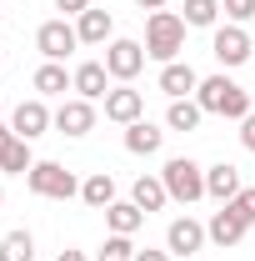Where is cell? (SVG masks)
I'll return each mask as SVG.
<instances>
[{"instance_id":"obj_1","label":"cell","mask_w":255,"mask_h":261,"mask_svg":"<svg viewBox=\"0 0 255 261\" xmlns=\"http://www.w3.org/2000/svg\"><path fill=\"white\" fill-rule=\"evenodd\" d=\"M195 100H200L205 116H225V121H245V116H250V91L235 86L225 70H220V75H200Z\"/></svg>"},{"instance_id":"obj_2","label":"cell","mask_w":255,"mask_h":261,"mask_svg":"<svg viewBox=\"0 0 255 261\" xmlns=\"http://www.w3.org/2000/svg\"><path fill=\"white\" fill-rule=\"evenodd\" d=\"M180 50H185V15L150 10V20H145V56L170 65V61H180Z\"/></svg>"},{"instance_id":"obj_3","label":"cell","mask_w":255,"mask_h":261,"mask_svg":"<svg viewBox=\"0 0 255 261\" xmlns=\"http://www.w3.org/2000/svg\"><path fill=\"white\" fill-rule=\"evenodd\" d=\"M160 181H165L170 201H180V206H195V201L205 196V166L190 161V156H170V161H165V171H160Z\"/></svg>"},{"instance_id":"obj_4","label":"cell","mask_w":255,"mask_h":261,"mask_svg":"<svg viewBox=\"0 0 255 261\" xmlns=\"http://www.w3.org/2000/svg\"><path fill=\"white\" fill-rule=\"evenodd\" d=\"M25 186L35 196H45V201H70V196H80V181H75V171H65L60 161H35L25 171Z\"/></svg>"},{"instance_id":"obj_5","label":"cell","mask_w":255,"mask_h":261,"mask_svg":"<svg viewBox=\"0 0 255 261\" xmlns=\"http://www.w3.org/2000/svg\"><path fill=\"white\" fill-rule=\"evenodd\" d=\"M145 45L140 40H110L105 45V70H110V81H120V86H130L140 70H145Z\"/></svg>"},{"instance_id":"obj_6","label":"cell","mask_w":255,"mask_h":261,"mask_svg":"<svg viewBox=\"0 0 255 261\" xmlns=\"http://www.w3.org/2000/svg\"><path fill=\"white\" fill-rule=\"evenodd\" d=\"M250 31L245 25H215V35H210V56L225 65V70H235V65L250 61Z\"/></svg>"},{"instance_id":"obj_7","label":"cell","mask_w":255,"mask_h":261,"mask_svg":"<svg viewBox=\"0 0 255 261\" xmlns=\"http://www.w3.org/2000/svg\"><path fill=\"white\" fill-rule=\"evenodd\" d=\"M75 45H80V35H75V25H70L65 15L60 20H45V25L35 31V50H40L45 61H65Z\"/></svg>"},{"instance_id":"obj_8","label":"cell","mask_w":255,"mask_h":261,"mask_svg":"<svg viewBox=\"0 0 255 261\" xmlns=\"http://www.w3.org/2000/svg\"><path fill=\"white\" fill-rule=\"evenodd\" d=\"M50 126H55V111H50L40 96L20 100V106H15V116H10V130H15V136H25V141H40Z\"/></svg>"},{"instance_id":"obj_9","label":"cell","mask_w":255,"mask_h":261,"mask_svg":"<svg viewBox=\"0 0 255 261\" xmlns=\"http://www.w3.org/2000/svg\"><path fill=\"white\" fill-rule=\"evenodd\" d=\"M205 241H210V236H205V226H200L195 216H175V221L165 226V251H170V256H195Z\"/></svg>"},{"instance_id":"obj_10","label":"cell","mask_w":255,"mask_h":261,"mask_svg":"<svg viewBox=\"0 0 255 261\" xmlns=\"http://www.w3.org/2000/svg\"><path fill=\"white\" fill-rule=\"evenodd\" d=\"M245 231H250V221H245V216H240V211H235V206H230V201H225L220 211H215V216H210V221H205V236H210V241H215V246H240V241H245Z\"/></svg>"},{"instance_id":"obj_11","label":"cell","mask_w":255,"mask_h":261,"mask_svg":"<svg viewBox=\"0 0 255 261\" xmlns=\"http://www.w3.org/2000/svg\"><path fill=\"white\" fill-rule=\"evenodd\" d=\"M55 130L60 136H90L95 130V100H60L55 106Z\"/></svg>"},{"instance_id":"obj_12","label":"cell","mask_w":255,"mask_h":261,"mask_svg":"<svg viewBox=\"0 0 255 261\" xmlns=\"http://www.w3.org/2000/svg\"><path fill=\"white\" fill-rule=\"evenodd\" d=\"M160 96H170V100H190L195 91H200V75H195V65L185 61H170V65H160Z\"/></svg>"},{"instance_id":"obj_13","label":"cell","mask_w":255,"mask_h":261,"mask_svg":"<svg viewBox=\"0 0 255 261\" xmlns=\"http://www.w3.org/2000/svg\"><path fill=\"white\" fill-rule=\"evenodd\" d=\"M105 121H115V126H135V121H145V96L130 91V86H115V91L105 96Z\"/></svg>"},{"instance_id":"obj_14","label":"cell","mask_w":255,"mask_h":261,"mask_svg":"<svg viewBox=\"0 0 255 261\" xmlns=\"http://www.w3.org/2000/svg\"><path fill=\"white\" fill-rule=\"evenodd\" d=\"M70 75H75V96L80 100H105L110 96V70H105V61H80Z\"/></svg>"},{"instance_id":"obj_15","label":"cell","mask_w":255,"mask_h":261,"mask_svg":"<svg viewBox=\"0 0 255 261\" xmlns=\"http://www.w3.org/2000/svg\"><path fill=\"white\" fill-rule=\"evenodd\" d=\"M30 141L25 136H15L10 126H0V171H10V176H25L30 171Z\"/></svg>"},{"instance_id":"obj_16","label":"cell","mask_w":255,"mask_h":261,"mask_svg":"<svg viewBox=\"0 0 255 261\" xmlns=\"http://www.w3.org/2000/svg\"><path fill=\"white\" fill-rule=\"evenodd\" d=\"M30 86H35V96H40V100H50V96H65V91H75V75H70L60 61H45V65L30 75Z\"/></svg>"},{"instance_id":"obj_17","label":"cell","mask_w":255,"mask_h":261,"mask_svg":"<svg viewBox=\"0 0 255 261\" xmlns=\"http://www.w3.org/2000/svg\"><path fill=\"white\" fill-rule=\"evenodd\" d=\"M75 35H80V45H105V40L115 35V20H110V10L90 5L85 15H75Z\"/></svg>"},{"instance_id":"obj_18","label":"cell","mask_w":255,"mask_h":261,"mask_svg":"<svg viewBox=\"0 0 255 261\" xmlns=\"http://www.w3.org/2000/svg\"><path fill=\"white\" fill-rule=\"evenodd\" d=\"M205 196H215V201H235V196H240V171H235V166L230 161H220V166H210V171H205Z\"/></svg>"},{"instance_id":"obj_19","label":"cell","mask_w":255,"mask_h":261,"mask_svg":"<svg viewBox=\"0 0 255 261\" xmlns=\"http://www.w3.org/2000/svg\"><path fill=\"white\" fill-rule=\"evenodd\" d=\"M130 201L150 216V211H165V201H170V191H165V181L160 176H135V186H130Z\"/></svg>"},{"instance_id":"obj_20","label":"cell","mask_w":255,"mask_h":261,"mask_svg":"<svg viewBox=\"0 0 255 261\" xmlns=\"http://www.w3.org/2000/svg\"><path fill=\"white\" fill-rule=\"evenodd\" d=\"M160 146H165V130H160V126H150V121L125 126V151H130V156H155Z\"/></svg>"},{"instance_id":"obj_21","label":"cell","mask_w":255,"mask_h":261,"mask_svg":"<svg viewBox=\"0 0 255 261\" xmlns=\"http://www.w3.org/2000/svg\"><path fill=\"white\" fill-rule=\"evenodd\" d=\"M140 221H145V211H140L135 201H110V206H105V226L115 231V236H135Z\"/></svg>"},{"instance_id":"obj_22","label":"cell","mask_w":255,"mask_h":261,"mask_svg":"<svg viewBox=\"0 0 255 261\" xmlns=\"http://www.w3.org/2000/svg\"><path fill=\"white\" fill-rule=\"evenodd\" d=\"M80 201H85L90 211H105V206L115 201V181H110V171H95V176H85V181H80Z\"/></svg>"},{"instance_id":"obj_23","label":"cell","mask_w":255,"mask_h":261,"mask_svg":"<svg viewBox=\"0 0 255 261\" xmlns=\"http://www.w3.org/2000/svg\"><path fill=\"white\" fill-rule=\"evenodd\" d=\"M200 121H205V111H200V100H170V111H165V126L170 130H195L200 126Z\"/></svg>"},{"instance_id":"obj_24","label":"cell","mask_w":255,"mask_h":261,"mask_svg":"<svg viewBox=\"0 0 255 261\" xmlns=\"http://www.w3.org/2000/svg\"><path fill=\"white\" fill-rule=\"evenodd\" d=\"M35 256V236L30 231H5L0 236V261H30Z\"/></svg>"},{"instance_id":"obj_25","label":"cell","mask_w":255,"mask_h":261,"mask_svg":"<svg viewBox=\"0 0 255 261\" xmlns=\"http://www.w3.org/2000/svg\"><path fill=\"white\" fill-rule=\"evenodd\" d=\"M215 20H220V0H185V25L210 31Z\"/></svg>"},{"instance_id":"obj_26","label":"cell","mask_w":255,"mask_h":261,"mask_svg":"<svg viewBox=\"0 0 255 261\" xmlns=\"http://www.w3.org/2000/svg\"><path fill=\"white\" fill-rule=\"evenodd\" d=\"M95 261H135V246H130V236H115V231H110Z\"/></svg>"},{"instance_id":"obj_27","label":"cell","mask_w":255,"mask_h":261,"mask_svg":"<svg viewBox=\"0 0 255 261\" xmlns=\"http://www.w3.org/2000/svg\"><path fill=\"white\" fill-rule=\"evenodd\" d=\"M225 20L230 25H245V20H255V0H220Z\"/></svg>"},{"instance_id":"obj_28","label":"cell","mask_w":255,"mask_h":261,"mask_svg":"<svg viewBox=\"0 0 255 261\" xmlns=\"http://www.w3.org/2000/svg\"><path fill=\"white\" fill-rule=\"evenodd\" d=\"M230 206H235V211H240V216H245V221L255 226V186H240V196H235Z\"/></svg>"},{"instance_id":"obj_29","label":"cell","mask_w":255,"mask_h":261,"mask_svg":"<svg viewBox=\"0 0 255 261\" xmlns=\"http://www.w3.org/2000/svg\"><path fill=\"white\" fill-rule=\"evenodd\" d=\"M240 146H245V151H255V111L240 121Z\"/></svg>"},{"instance_id":"obj_30","label":"cell","mask_w":255,"mask_h":261,"mask_svg":"<svg viewBox=\"0 0 255 261\" xmlns=\"http://www.w3.org/2000/svg\"><path fill=\"white\" fill-rule=\"evenodd\" d=\"M55 10H65V15H85L90 0H55Z\"/></svg>"},{"instance_id":"obj_31","label":"cell","mask_w":255,"mask_h":261,"mask_svg":"<svg viewBox=\"0 0 255 261\" xmlns=\"http://www.w3.org/2000/svg\"><path fill=\"white\" fill-rule=\"evenodd\" d=\"M135 261H170V251H150L145 246V251H135Z\"/></svg>"},{"instance_id":"obj_32","label":"cell","mask_w":255,"mask_h":261,"mask_svg":"<svg viewBox=\"0 0 255 261\" xmlns=\"http://www.w3.org/2000/svg\"><path fill=\"white\" fill-rule=\"evenodd\" d=\"M135 5H140V10H165L170 0H135Z\"/></svg>"},{"instance_id":"obj_33","label":"cell","mask_w":255,"mask_h":261,"mask_svg":"<svg viewBox=\"0 0 255 261\" xmlns=\"http://www.w3.org/2000/svg\"><path fill=\"white\" fill-rule=\"evenodd\" d=\"M55 261H85V251H60Z\"/></svg>"},{"instance_id":"obj_34","label":"cell","mask_w":255,"mask_h":261,"mask_svg":"<svg viewBox=\"0 0 255 261\" xmlns=\"http://www.w3.org/2000/svg\"><path fill=\"white\" fill-rule=\"evenodd\" d=\"M0 25H5V10H0Z\"/></svg>"},{"instance_id":"obj_35","label":"cell","mask_w":255,"mask_h":261,"mask_svg":"<svg viewBox=\"0 0 255 261\" xmlns=\"http://www.w3.org/2000/svg\"><path fill=\"white\" fill-rule=\"evenodd\" d=\"M0 201H5V186H0Z\"/></svg>"},{"instance_id":"obj_36","label":"cell","mask_w":255,"mask_h":261,"mask_svg":"<svg viewBox=\"0 0 255 261\" xmlns=\"http://www.w3.org/2000/svg\"><path fill=\"white\" fill-rule=\"evenodd\" d=\"M0 5H5V0H0Z\"/></svg>"}]
</instances>
